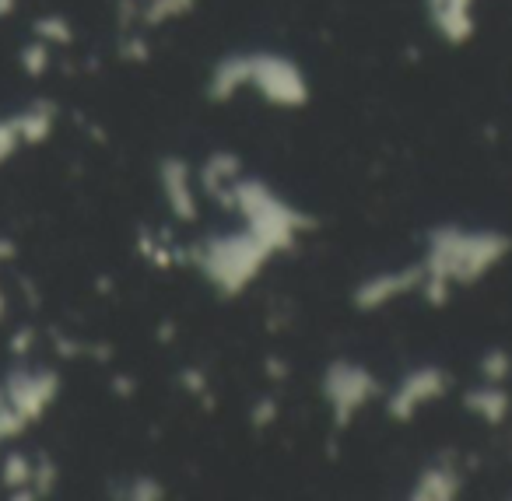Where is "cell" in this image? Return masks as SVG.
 <instances>
[{
    "label": "cell",
    "mask_w": 512,
    "mask_h": 501,
    "mask_svg": "<svg viewBox=\"0 0 512 501\" xmlns=\"http://www.w3.org/2000/svg\"><path fill=\"white\" fill-rule=\"evenodd\" d=\"M512 242L502 232H460L439 228L428 242V295L442 302L449 284H474L509 256Z\"/></svg>",
    "instance_id": "obj_1"
},
{
    "label": "cell",
    "mask_w": 512,
    "mask_h": 501,
    "mask_svg": "<svg viewBox=\"0 0 512 501\" xmlns=\"http://www.w3.org/2000/svg\"><path fill=\"white\" fill-rule=\"evenodd\" d=\"M232 200L246 218V228L264 242L271 253L292 249L295 235L309 225L295 207H288L274 190H267L256 179H232Z\"/></svg>",
    "instance_id": "obj_2"
},
{
    "label": "cell",
    "mask_w": 512,
    "mask_h": 501,
    "mask_svg": "<svg viewBox=\"0 0 512 501\" xmlns=\"http://www.w3.org/2000/svg\"><path fill=\"white\" fill-rule=\"evenodd\" d=\"M271 249L264 242L256 239L253 232H242V235H218V239H207L200 246V270L204 277L214 284L218 291L225 295H239L249 281H253L264 263L271 260Z\"/></svg>",
    "instance_id": "obj_3"
},
{
    "label": "cell",
    "mask_w": 512,
    "mask_h": 501,
    "mask_svg": "<svg viewBox=\"0 0 512 501\" xmlns=\"http://www.w3.org/2000/svg\"><path fill=\"white\" fill-rule=\"evenodd\" d=\"M246 88L264 92V99L274 102V106H302L309 95V85L299 67L285 57H274V53H256V57H249Z\"/></svg>",
    "instance_id": "obj_4"
},
{
    "label": "cell",
    "mask_w": 512,
    "mask_h": 501,
    "mask_svg": "<svg viewBox=\"0 0 512 501\" xmlns=\"http://www.w3.org/2000/svg\"><path fill=\"white\" fill-rule=\"evenodd\" d=\"M323 393H327L330 407H334L337 424H348L365 403L376 393V379L365 368L351 365V361H337L323 375Z\"/></svg>",
    "instance_id": "obj_5"
},
{
    "label": "cell",
    "mask_w": 512,
    "mask_h": 501,
    "mask_svg": "<svg viewBox=\"0 0 512 501\" xmlns=\"http://www.w3.org/2000/svg\"><path fill=\"white\" fill-rule=\"evenodd\" d=\"M446 393V375L439 372V368H421V372H411L404 382H400V389L393 393L390 400V414L393 417H411L418 407H425V403L439 400V396Z\"/></svg>",
    "instance_id": "obj_6"
},
{
    "label": "cell",
    "mask_w": 512,
    "mask_h": 501,
    "mask_svg": "<svg viewBox=\"0 0 512 501\" xmlns=\"http://www.w3.org/2000/svg\"><path fill=\"white\" fill-rule=\"evenodd\" d=\"M421 277H425V270H390V274H379L372 277L369 284H362V288L355 291V302L362 305V309H379V305L393 302V298L407 295V291H414L421 284Z\"/></svg>",
    "instance_id": "obj_7"
},
{
    "label": "cell",
    "mask_w": 512,
    "mask_h": 501,
    "mask_svg": "<svg viewBox=\"0 0 512 501\" xmlns=\"http://www.w3.org/2000/svg\"><path fill=\"white\" fill-rule=\"evenodd\" d=\"M474 0H428V15L432 25L449 39V43H467L474 32Z\"/></svg>",
    "instance_id": "obj_8"
},
{
    "label": "cell",
    "mask_w": 512,
    "mask_h": 501,
    "mask_svg": "<svg viewBox=\"0 0 512 501\" xmlns=\"http://www.w3.org/2000/svg\"><path fill=\"white\" fill-rule=\"evenodd\" d=\"M165 190H169V200H172V207H176V214H183V218L197 214V197H193V190H190V176H186V169L179 162L165 165Z\"/></svg>",
    "instance_id": "obj_9"
},
{
    "label": "cell",
    "mask_w": 512,
    "mask_h": 501,
    "mask_svg": "<svg viewBox=\"0 0 512 501\" xmlns=\"http://www.w3.org/2000/svg\"><path fill=\"white\" fill-rule=\"evenodd\" d=\"M460 487V477H456L449 466H432V470L421 473L418 487H414V498H435V501H446L456 494Z\"/></svg>",
    "instance_id": "obj_10"
},
{
    "label": "cell",
    "mask_w": 512,
    "mask_h": 501,
    "mask_svg": "<svg viewBox=\"0 0 512 501\" xmlns=\"http://www.w3.org/2000/svg\"><path fill=\"white\" fill-rule=\"evenodd\" d=\"M467 407L474 410V414H481L488 424H498L505 414H509V396H505L502 389H495V386H484V389L467 393Z\"/></svg>",
    "instance_id": "obj_11"
}]
</instances>
